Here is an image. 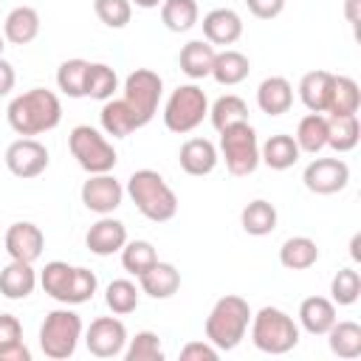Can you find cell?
Instances as JSON below:
<instances>
[{"mask_svg": "<svg viewBox=\"0 0 361 361\" xmlns=\"http://www.w3.org/2000/svg\"><path fill=\"white\" fill-rule=\"evenodd\" d=\"M85 347L96 358H116V355H121L124 347H127V327H124V322L116 319V313L93 319L90 327L85 330Z\"/></svg>", "mask_w": 361, "mask_h": 361, "instance_id": "8fae6325", "label": "cell"}, {"mask_svg": "<svg viewBox=\"0 0 361 361\" xmlns=\"http://www.w3.org/2000/svg\"><path fill=\"white\" fill-rule=\"evenodd\" d=\"M330 353L338 358H358L361 355V324L358 322H333V327L324 333Z\"/></svg>", "mask_w": 361, "mask_h": 361, "instance_id": "4dcf8cb0", "label": "cell"}, {"mask_svg": "<svg viewBox=\"0 0 361 361\" xmlns=\"http://www.w3.org/2000/svg\"><path fill=\"white\" fill-rule=\"evenodd\" d=\"M302 180L313 195H336L350 183V166L344 158H313L305 166Z\"/></svg>", "mask_w": 361, "mask_h": 361, "instance_id": "7c38bea8", "label": "cell"}, {"mask_svg": "<svg viewBox=\"0 0 361 361\" xmlns=\"http://www.w3.org/2000/svg\"><path fill=\"white\" fill-rule=\"evenodd\" d=\"M158 262V254H155V245L149 240H127L124 248H121V268L133 276H141L149 265Z\"/></svg>", "mask_w": 361, "mask_h": 361, "instance_id": "60d3db41", "label": "cell"}, {"mask_svg": "<svg viewBox=\"0 0 361 361\" xmlns=\"http://www.w3.org/2000/svg\"><path fill=\"white\" fill-rule=\"evenodd\" d=\"M214 45L206 42V39H189L180 54H178V62H180V71L189 76V79H206L212 76V65H214Z\"/></svg>", "mask_w": 361, "mask_h": 361, "instance_id": "4316f807", "label": "cell"}, {"mask_svg": "<svg viewBox=\"0 0 361 361\" xmlns=\"http://www.w3.org/2000/svg\"><path fill=\"white\" fill-rule=\"evenodd\" d=\"M248 324H251L248 302L237 293H226L212 305V310L206 316V324H203L206 341L214 344L220 353H228L245 338Z\"/></svg>", "mask_w": 361, "mask_h": 361, "instance_id": "7a4b0ae2", "label": "cell"}, {"mask_svg": "<svg viewBox=\"0 0 361 361\" xmlns=\"http://www.w3.org/2000/svg\"><path fill=\"white\" fill-rule=\"evenodd\" d=\"M344 17H347V23L355 28L358 20H361V0H344Z\"/></svg>", "mask_w": 361, "mask_h": 361, "instance_id": "681fc988", "label": "cell"}, {"mask_svg": "<svg viewBox=\"0 0 361 361\" xmlns=\"http://www.w3.org/2000/svg\"><path fill=\"white\" fill-rule=\"evenodd\" d=\"M217 161H220V152H217V147L209 138H189V141L180 144L178 164L192 178H203V175L214 172Z\"/></svg>", "mask_w": 361, "mask_h": 361, "instance_id": "e0dca14e", "label": "cell"}, {"mask_svg": "<svg viewBox=\"0 0 361 361\" xmlns=\"http://www.w3.org/2000/svg\"><path fill=\"white\" fill-rule=\"evenodd\" d=\"M93 11L107 28H124L133 17V3L130 0H93Z\"/></svg>", "mask_w": 361, "mask_h": 361, "instance_id": "f6af8a7d", "label": "cell"}, {"mask_svg": "<svg viewBox=\"0 0 361 361\" xmlns=\"http://www.w3.org/2000/svg\"><path fill=\"white\" fill-rule=\"evenodd\" d=\"M206 116H209V99L203 87H197L195 82L175 87L164 104V124L169 133H178V135L197 130Z\"/></svg>", "mask_w": 361, "mask_h": 361, "instance_id": "8992f818", "label": "cell"}, {"mask_svg": "<svg viewBox=\"0 0 361 361\" xmlns=\"http://www.w3.org/2000/svg\"><path fill=\"white\" fill-rule=\"evenodd\" d=\"M82 333H85V324L79 313L71 307H56L39 324V350L45 353V358L65 361L76 353Z\"/></svg>", "mask_w": 361, "mask_h": 361, "instance_id": "5b68a950", "label": "cell"}, {"mask_svg": "<svg viewBox=\"0 0 361 361\" xmlns=\"http://www.w3.org/2000/svg\"><path fill=\"white\" fill-rule=\"evenodd\" d=\"M71 276H73V265H68V262H62V259H51V262H45V268L39 271L37 282L42 285V290H45L51 299L65 302Z\"/></svg>", "mask_w": 361, "mask_h": 361, "instance_id": "74e56055", "label": "cell"}, {"mask_svg": "<svg viewBox=\"0 0 361 361\" xmlns=\"http://www.w3.org/2000/svg\"><path fill=\"white\" fill-rule=\"evenodd\" d=\"M279 262L282 268L288 271H307L319 262V245L316 240L305 237V234H296V237H288L279 248Z\"/></svg>", "mask_w": 361, "mask_h": 361, "instance_id": "83f0119b", "label": "cell"}, {"mask_svg": "<svg viewBox=\"0 0 361 361\" xmlns=\"http://www.w3.org/2000/svg\"><path fill=\"white\" fill-rule=\"evenodd\" d=\"M3 245H6V254L11 259H20V262H37L42 257V248H45V234L37 223H28V220H20V223H11L6 228V237H3Z\"/></svg>", "mask_w": 361, "mask_h": 361, "instance_id": "5bb4252c", "label": "cell"}, {"mask_svg": "<svg viewBox=\"0 0 361 361\" xmlns=\"http://www.w3.org/2000/svg\"><path fill=\"white\" fill-rule=\"evenodd\" d=\"M217 355H220V350L214 344H209L206 338L203 341H189L180 350V358L183 361H217Z\"/></svg>", "mask_w": 361, "mask_h": 361, "instance_id": "bcb514c9", "label": "cell"}, {"mask_svg": "<svg viewBox=\"0 0 361 361\" xmlns=\"http://www.w3.org/2000/svg\"><path fill=\"white\" fill-rule=\"evenodd\" d=\"M3 42H6V39H3V34H0V56H3V48H6Z\"/></svg>", "mask_w": 361, "mask_h": 361, "instance_id": "f5cc1de1", "label": "cell"}, {"mask_svg": "<svg viewBox=\"0 0 361 361\" xmlns=\"http://www.w3.org/2000/svg\"><path fill=\"white\" fill-rule=\"evenodd\" d=\"M3 161H6V166H8V172L14 178L28 180V178H37V175H42L48 169L51 155H48L45 144H39L37 138H23L20 135L17 141H11L6 147Z\"/></svg>", "mask_w": 361, "mask_h": 361, "instance_id": "30bf717a", "label": "cell"}, {"mask_svg": "<svg viewBox=\"0 0 361 361\" xmlns=\"http://www.w3.org/2000/svg\"><path fill=\"white\" fill-rule=\"evenodd\" d=\"M220 158L226 161V169L234 178H245L259 166V141L257 130L248 121L231 124L220 130Z\"/></svg>", "mask_w": 361, "mask_h": 361, "instance_id": "52a82bcc", "label": "cell"}, {"mask_svg": "<svg viewBox=\"0 0 361 361\" xmlns=\"http://www.w3.org/2000/svg\"><path fill=\"white\" fill-rule=\"evenodd\" d=\"M14 82H17V73H14V65L8 59L0 56V99L8 96L14 90Z\"/></svg>", "mask_w": 361, "mask_h": 361, "instance_id": "c3c4849f", "label": "cell"}, {"mask_svg": "<svg viewBox=\"0 0 361 361\" xmlns=\"http://www.w3.org/2000/svg\"><path fill=\"white\" fill-rule=\"evenodd\" d=\"M118 90V76L110 65L104 62H90L87 65V76H85V96L96 99V102H107L113 99V93Z\"/></svg>", "mask_w": 361, "mask_h": 361, "instance_id": "d590c367", "label": "cell"}, {"mask_svg": "<svg viewBox=\"0 0 361 361\" xmlns=\"http://www.w3.org/2000/svg\"><path fill=\"white\" fill-rule=\"evenodd\" d=\"M245 6L257 20H274L285 11V0H245Z\"/></svg>", "mask_w": 361, "mask_h": 361, "instance_id": "7dc6e473", "label": "cell"}, {"mask_svg": "<svg viewBox=\"0 0 361 361\" xmlns=\"http://www.w3.org/2000/svg\"><path fill=\"white\" fill-rule=\"evenodd\" d=\"M336 319V305L327 296H307L299 305V324L310 336H324Z\"/></svg>", "mask_w": 361, "mask_h": 361, "instance_id": "7402d4cb", "label": "cell"}, {"mask_svg": "<svg viewBox=\"0 0 361 361\" xmlns=\"http://www.w3.org/2000/svg\"><path fill=\"white\" fill-rule=\"evenodd\" d=\"M82 203L87 212L93 214H113L121 200H124V186L110 175V172H99V175H87V180L82 183V192H79Z\"/></svg>", "mask_w": 361, "mask_h": 361, "instance_id": "4fadbf2b", "label": "cell"}, {"mask_svg": "<svg viewBox=\"0 0 361 361\" xmlns=\"http://www.w3.org/2000/svg\"><path fill=\"white\" fill-rule=\"evenodd\" d=\"M209 118L214 124V130H226L231 124H240V121H248V104L237 96V93H226L220 96L212 107H209Z\"/></svg>", "mask_w": 361, "mask_h": 361, "instance_id": "8d00e7d4", "label": "cell"}, {"mask_svg": "<svg viewBox=\"0 0 361 361\" xmlns=\"http://www.w3.org/2000/svg\"><path fill=\"white\" fill-rule=\"evenodd\" d=\"M87 59H65L56 71V87L68 96V99H82L85 96V76H87Z\"/></svg>", "mask_w": 361, "mask_h": 361, "instance_id": "ab89813d", "label": "cell"}, {"mask_svg": "<svg viewBox=\"0 0 361 361\" xmlns=\"http://www.w3.org/2000/svg\"><path fill=\"white\" fill-rule=\"evenodd\" d=\"M293 141L299 144V152H322L327 147V116L324 113H307L299 127H296V135Z\"/></svg>", "mask_w": 361, "mask_h": 361, "instance_id": "d6a6232c", "label": "cell"}, {"mask_svg": "<svg viewBox=\"0 0 361 361\" xmlns=\"http://www.w3.org/2000/svg\"><path fill=\"white\" fill-rule=\"evenodd\" d=\"M203 39L212 45H234L243 37V17L234 8H212L203 14Z\"/></svg>", "mask_w": 361, "mask_h": 361, "instance_id": "2e32d148", "label": "cell"}, {"mask_svg": "<svg viewBox=\"0 0 361 361\" xmlns=\"http://www.w3.org/2000/svg\"><path fill=\"white\" fill-rule=\"evenodd\" d=\"M333 76L330 71H307L299 79V99L310 113H327L330 93H333Z\"/></svg>", "mask_w": 361, "mask_h": 361, "instance_id": "ffe728a7", "label": "cell"}, {"mask_svg": "<svg viewBox=\"0 0 361 361\" xmlns=\"http://www.w3.org/2000/svg\"><path fill=\"white\" fill-rule=\"evenodd\" d=\"M251 73V62L243 51L237 48H226L214 54V65H212V79L223 87H234L240 82H245Z\"/></svg>", "mask_w": 361, "mask_h": 361, "instance_id": "484cf974", "label": "cell"}, {"mask_svg": "<svg viewBox=\"0 0 361 361\" xmlns=\"http://www.w3.org/2000/svg\"><path fill=\"white\" fill-rule=\"evenodd\" d=\"M6 118H8V127L17 135L34 138V135H42V133L54 130L62 121V102L48 87H31V90L17 93L8 102Z\"/></svg>", "mask_w": 361, "mask_h": 361, "instance_id": "6da1fadb", "label": "cell"}, {"mask_svg": "<svg viewBox=\"0 0 361 361\" xmlns=\"http://www.w3.org/2000/svg\"><path fill=\"white\" fill-rule=\"evenodd\" d=\"M361 107V90L358 82L353 76H333V93H330V104L327 113L330 118L338 116H355Z\"/></svg>", "mask_w": 361, "mask_h": 361, "instance_id": "1f68e13d", "label": "cell"}, {"mask_svg": "<svg viewBox=\"0 0 361 361\" xmlns=\"http://www.w3.org/2000/svg\"><path fill=\"white\" fill-rule=\"evenodd\" d=\"M37 288V271L31 262H20L11 259L3 271H0V293L6 299H28Z\"/></svg>", "mask_w": 361, "mask_h": 361, "instance_id": "d4e9b609", "label": "cell"}, {"mask_svg": "<svg viewBox=\"0 0 361 361\" xmlns=\"http://www.w3.org/2000/svg\"><path fill=\"white\" fill-rule=\"evenodd\" d=\"M358 138H361L358 113H355V116L327 118V147H333L338 155L355 149V147H358Z\"/></svg>", "mask_w": 361, "mask_h": 361, "instance_id": "e575fe53", "label": "cell"}, {"mask_svg": "<svg viewBox=\"0 0 361 361\" xmlns=\"http://www.w3.org/2000/svg\"><path fill=\"white\" fill-rule=\"evenodd\" d=\"M164 96V79L149 71V68H135L133 73H127L124 79V102L130 104V110L138 116L141 127L152 121V116L158 113V102Z\"/></svg>", "mask_w": 361, "mask_h": 361, "instance_id": "9c48e42d", "label": "cell"}, {"mask_svg": "<svg viewBox=\"0 0 361 361\" xmlns=\"http://www.w3.org/2000/svg\"><path fill=\"white\" fill-rule=\"evenodd\" d=\"M133 3H135L138 8H158L164 0H133Z\"/></svg>", "mask_w": 361, "mask_h": 361, "instance_id": "816d5d0a", "label": "cell"}, {"mask_svg": "<svg viewBox=\"0 0 361 361\" xmlns=\"http://www.w3.org/2000/svg\"><path fill=\"white\" fill-rule=\"evenodd\" d=\"M251 341L259 353L285 355L299 344V324L285 310L265 305L251 313Z\"/></svg>", "mask_w": 361, "mask_h": 361, "instance_id": "277c9868", "label": "cell"}, {"mask_svg": "<svg viewBox=\"0 0 361 361\" xmlns=\"http://www.w3.org/2000/svg\"><path fill=\"white\" fill-rule=\"evenodd\" d=\"M39 11L34 6H17L3 20V39L11 45H28L39 37Z\"/></svg>", "mask_w": 361, "mask_h": 361, "instance_id": "ac0fdd59", "label": "cell"}, {"mask_svg": "<svg viewBox=\"0 0 361 361\" xmlns=\"http://www.w3.org/2000/svg\"><path fill=\"white\" fill-rule=\"evenodd\" d=\"M68 147L71 155L76 158V164L87 172V175H99V172H110L118 161L116 147L90 124H79L71 130L68 135Z\"/></svg>", "mask_w": 361, "mask_h": 361, "instance_id": "ba28073f", "label": "cell"}, {"mask_svg": "<svg viewBox=\"0 0 361 361\" xmlns=\"http://www.w3.org/2000/svg\"><path fill=\"white\" fill-rule=\"evenodd\" d=\"M293 104V85L285 76H268L257 87V107L265 116H282Z\"/></svg>", "mask_w": 361, "mask_h": 361, "instance_id": "44dd1931", "label": "cell"}, {"mask_svg": "<svg viewBox=\"0 0 361 361\" xmlns=\"http://www.w3.org/2000/svg\"><path fill=\"white\" fill-rule=\"evenodd\" d=\"M299 144L293 141V135L288 133H276L271 138H265V144H259V164H265L274 172H285L299 161Z\"/></svg>", "mask_w": 361, "mask_h": 361, "instance_id": "cb8c5ba5", "label": "cell"}, {"mask_svg": "<svg viewBox=\"0 0 361 361\" xmlns=\"http://www.w3.org/2000/svg\"><path fill=\"white\" fill-rule=\"evenodd\" d=\"M138 288H141V293H147L152 299H169L180 288V271L172 262H161L158 259L155 265H149L138 276Z\"/></svg>", "mask_w": 361, "mask_h": 361, "instance_id": "d6986e66", "label": "cell"}, {"mask_svg": "<svg viewBox=\"0 0 361 361\" xmlns=\"http://www.w3.org/2000/svg\"><path fill=\"white\" fill-rule=\"evenodd\" d=\"M138 299H141V288L130 279H113L104 290V302L110 307V313L116 316H127L138 307Z\"/></svg>", "mask_w": 361, "mask_h": 361, "instance_id": "f35d334b", "label": "cell"}, {"mask_svg": "<svg viewBox=\"0 0 361 361\" xmlns=\"http://www.w3.org/2000/svg\"><path fill=\"white\" fill-rule=\"evenodd\" d=\"M276 220H279L276 206L268 203V200H262V197L245 203V209L240 212V226H243V231L251 234V237H265V234H271V231L276 228Z\"/></svg>", "mask_w": 361, "mask_h": 361, "instance_id": "f1b7e54d", "label": "cell"}, {"mask_svg": "<svg viewBox=\"0 0 361 361\" xmlns=\"http://www.w3.org/2000/svg\"><path fill=\"white\" fill-rule=\"evenodd\" d=\"M127 243V226L110 214H102L85 234V245L90 248V254L96 257H110L118 254Z\"/></svg>", "mask_w": 361, "mask_h": 361, "instance_id": "9a60e30c", "label": "cell"}, {"mask_svg": "<svg viewBox=\"0 0 361 361\" xmlns=\"http://www.w3.org/2000/svg\"><path fill=\"white\" fill-rule=\"evenodd\" d=\"M121 355L127 361H164V347H161L158 333L138 330L133 338H127V347Z\"/></svg>", "mask_w": 361, "mask_h": 361, "instance_id": "b9f144b4", "label": "cell"}, {"mask_svg": "<svg viewBox=\"0 0 361 361\" xmlns=\"http://www.w3.org/2000/svg\"><path fill=\"white\" fill-rule=\"evenodd\" d=\"M358 296H361V276H358V271L341 268L333 276V282H330V299H333V305L347 307V305H355Z\"/></svg>", "mask_w": 361, "mask_h": 361, "instance_id": "7bdbcfd3", "label": "cell"}, {"mask_svg": "<svg viewBox=\"0 0 361 361\" xmlns=\"http://www.w3.org/2000/svg\"><path fill=\"white\" fill-rule=\"evenodd\" d=\"M197 20H200L197 0H164L161 3V23L172 34H183V31L195 28Z\"/></svg>", "mask_w": 361, "mask_h": 361, "instance_id": "836d02e7", "label": "cell"}, {"mask_svg": "<svg viewBox=\"0 0 361 361\" xmlns=\"http://www.w3.org/2000/svg\"><path fill=\"white\" fill-rule=\"evenodd\" d=\"M124 192L130 195L135 209L152 223H166L178 214V195L164 180V175L155 172V169H135L127 178Z\"/></svg>", "mask_w": 361, "mask_h": 361, "instance_id": "3957f363", "label": "cell"}, {"mask_svg": "<svg viewBox=\"0 0 361 361\" xmlns=\"http://www.w3.org/2000/svg\"><path fill=\"white\" fill-rule=\"evenodd\" d=\"M0 361H31V350L23 341V324L11 313H0Z\"/></svg>", "mask_w": 361, "mask_h": 361, "instance_id": "f546056e", "label": "cell"}, {"mask_svg": "<svg viewBox=\"0 0 361 361\" xmlns=\"http://www.w3.org/2000/svg\"><path fill=\"white\" fill-rule=\"evenodd\" d=\"M96 288H99L96 274H93L90 268L76 265V268H73V276H71V285H68V293H65V302H62V305H85V302H90V299H93Z\"/></svg>", "mask_w": 361, "mask_h": 361, "instance_id": "ee69618b", "label": "cell"}, {"mask_svg": "<svg viewBox=\"0 0 361 361\" xmlns=\"http://www.w3.org/2000/svg\"><path fill=\"white\" fill-rule=\"evenodd\" d=\"M350 257L355 262L361 259V234H353V240H350Z\"/></svg>", "mask_w": 361, "mask_h": 361, "instance_id": "f907efd6", "label": "cell"}, {"mask_svg": "<svg viewBox=\"0 0 361 361\" xmlns=\"http://www.w3.org/2000/svg\"><path fill=\"white\" fill-rule=\"evenodd\" d=\"M99 121H102L104 135H113V138H127L130 133L141 130L138 116L130 110V104H127L124 99H107V102L102 104Z\"/></svg>", "mask_w": 361, "mask_h": 361, "instance_id": "603a6c76", "label": "cell"}]
</instances>
